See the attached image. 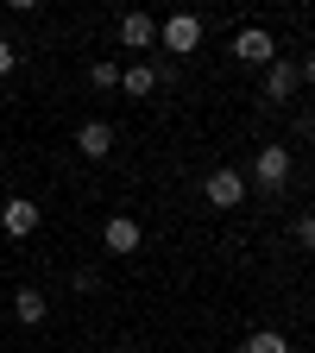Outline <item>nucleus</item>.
<instances>
[{"label":"nucleus","mask_w":315,"mask_h":353,"mask_svg":"<svg viewBox=\"0 0 315 353\" xmlns=\"http://www.w3.org/2000/svg\"><path fill=\"white\" fill-rule=\"evenodd\" d=\"M202 196H208V208H240V202H246V176L221 164V170H208V183H202Z\"/></svg>","instance_id":"f257e3e1"},{"label":"nucleus","mask_w":315,"mask_h":353,"mask_svg":"<svg viewBox=\"0 0 315 353\" xmlns=\"http://www.w3.org/2000/svg\"><path fill=\"white\" fill-rule=\"evenodd\" d=\"M158 38H164V51H183V57H190L196 44H202V19H196V13H170V19L158 26Z\"/></svg>","instance_id":"f03ea898"},{"label":"nucleus","mask_w":315,"mask_h":353,"mask_svg":"<svg viewBox=\"0 0 315 353\" xmlns=\"http://www.w3.org/2000/svg\"><path fill=\"white\" fill-rule=\"evenodd\" d=\"M234 57H240V63H265V70H272V63H278V44H272V32L246 26V32L234 38Z\"/></svg>","instance_id":"7ed1b4c3"},{"label":"nucleus","mask_w":315,"mask_h":353,"mask_svg":"<svg viewBox=\"0 0 315 353\" xmlns=\"http://www.w3.org/2000/svg\"><path fill=\"white\" fill-rule=\"evenodd\" d=\"M252 170H258L265 190H284L290 183V145H258V164Z\"/></svg>","instance_id":"20e7f679"},{"label":"nucleus","mask_w":315,"mask_h":353,"mask_svg":"<svg viewBox=\"0 0 315 353\" xmlns=\"http://www.w3.org/2000/svg\"><path fill=\"white\" fill-rule=\"evenodd\" d=\"M0 228H7L13 240H26V234H38V202H7V208H0Z\"/></svg>","instance_id":"39448f33"},{"label":"nucleus","mask_w":315,"mask_h":353,"mask_svg":"<svg viewBox=\"0 0 315 353\" xmlns=\"http://www.w3.org/2000/svg\"><path fill=\"white\" fill-rule=\"evenodd\" d=\"M101 240H108V252H139V221H132V214H114L108 228H101Z\"/></svg>","instance_id":"423d86ee"},{"label":"nucleus","mask_w":315,"mask_h":353,"mask_svg":"<svg viewBox=\"0 0 315 353\" xmlns=\"http://www.w3.org/2000/svg\"><path fill=\"white\" fill-rule=\"evenodd\" d=\"M76 145H82L88 158H108V152H114V126H108V120H82Z\"/></svg>","instance_id":"0eeeda50"},{"label":"nucleus","mask_w":315,"mask_h":353,"mask_svg":"<svg viewBox=\"0 0 315 353\" xmlns=\"http://www.w3.org/2000/svg\"><path fill=\"white\" fill-rule=\"evenodd\" d=\"M120 38H126V44H132V51H145V44H152V38H158V26H152V19H145V13H126V19H120Z\"/></svg>","instance_id":"6e6552de"},{"label":"nucleus","mask_w":315,"mask_h":353,"mask_svg":"<svg viewBox=\"0 0 315 353\" xmlns=\"http://www.w3.org/2000/svg\"><path fill=\"white\" fill-rule=\"evenodd\" d=\"M290 88H296V70H290V63L278 57L272 70H265V95H272V101H284V95H290Z\"/></svg>","instance_id":"1a4fd4ad"},{"label":"nucleus","mask_w":315,"mask_h":353,"mask_svg":"<svg viewBox=\"0 0 315 353\" xmlns=\"http://www.w3.org/2000/svg\"><path fill=\"white\" fill-rule=\"evenodd\" d=\"M120 88H126V95H152V88H158V70H152V63H132V70L120 76Z\"/></svg>","instance_id":"9d476101"},{"label":"nucleus","mask_w":315,"mask_h":353,"mask_svg":"<svg viewBox=\"0 0 315 353\" xmlns=\"http://www.w3.org/2000/svg\"><path fill=\"white\" fill-rule=\"evenodd\" d=\"M240 353H290V341L278 334V328H258V334H246V347Z\"/></svg>","instance_id":"9b49d317"},{"label":"nucleus","mask_w":315,"mask_h":353,"mask_svg":"<svg viewBox=\"0 0 315 353\" xmlns=\"http://www.w3.org/2000/svg\"><path fill=\"white\" fill-rule=\"evenodd\" d=\"M13 316H19L26 328H32V322H44V296H38V290H19V296H13Z\"/></svg>","instance_id":"f8f14e48"},{"label":"nucleus","mask_w":315,"mask_h":353,"mask_svg":"<svg viewBox=\"0 0 315 353\" xmlns=\"http://www.w3.org/2000/svg\"><path fill=\"white\" fill-rule=\"evenodd\" d=\"M88 82H95V88H114L120 70H114V63H88Z\"/></svg>","instance_id":"ddd939ff"},{"label":"nucleus","mask_w":315,"mask_h":353,"mask_svg":"<svg viewBox=\"0 0 315 353\" xmlns=\"http://www.w3.org/2000/svg\"><path fill=\"white\" fill-rule=\"evenodd\" d=\"M296 246H303V252H315V214H303V221H296Z\"/></svg>","instance_id":"4468645a"},{"label":"nucleus","mask_w":315,"mask_h":353,"mask_svg":"<svg viewBox=\"0 0 315 353\" xmlns=\"http://www.w3.org/2000/svg\"><path fill=\"white\" fill-rule=\"evenodd\" d=\"M13 63H19V51H13V44H7V38H0V76H7Z\"/></svg>","instance_id":"2eb2a0df"},{"label":"nucleus","mask_w":315,"mask_h":353,"mask_svg":"<svg viewBox=\"0 0 315 353\" xmlns=\"http://www.w3.org/2000/svg\"><path fill=\"white\" fill-rule=\"evenodd\" d=\"M303 76H309V82H315V57H309V63H303Z\"/></svg>","instance_id":"dca6fc26"}]
</instances>
